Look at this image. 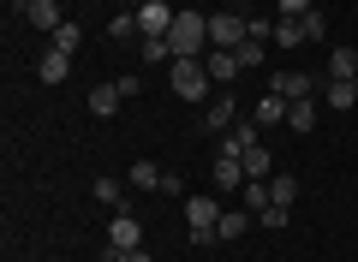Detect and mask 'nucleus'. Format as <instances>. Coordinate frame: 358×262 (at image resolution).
<instances>
[{"label":"nucleus","mask_w":358,"mask_h":262,"mask_svg":"<svg viewBox=\"0 0 358 262\" xmlns=\"http://www.w3.org/2000/svg\"><path fill=\"white\" fill-rule=\"evenodd\" d=\"M24 6H30V0H13V18H24Z\"/></svg>","instance_id":"34"},{"label":"nucleus","mask_w":358,"mask_h":262,"mask_svg":"<svg viewBox=\"0 0 358 262\" xmlns=\"http://www.w3.org/2000/svg\"><path fill=\"white\" fill-rule=\"evenodd\" d=\"M239 209H251V214H263L268 209V203H275V197H268V179H245V191H239Z\"/></svg>","instance_id":"25"},{"label":"nucleus","mask_w":358,"mask_h":262,"mask_svg":"<svg viewBox=\"0 0 358 262\" xmlns=\"http://www.w3.org/2000/svg\"><path fill=\"white\" fill-rule=\"evenodd\" d=\"M120 108H126V89H120V78H108V84L90 89V113H96V119H114Z\"/></svg>","instance_id":"10"},{"label":"nucleus","mask_w":358,"mask_h":262,"mask_svg":"<svg viewBox=\"0 0 358 262\" xmlns=\"http://www.w3.org/2000/svg\"><path fill=\"white\" fill-rule=\"evenodd\" d=\"M126 36H143V30H138V13H120L114 24H108V42H126Z\"/></svg>","instance_id":"28"},{"label":"nucleus","mask_w":358,"mask_h":262,"mask_svg":"<svg viewBox=\"0 0 358 262\" xmlns=\"http://www.w3.org/2000/svg\"><path fill=\"white\" fill-rule=\"evenodd\" d=\"M167 42H173V60H209V18L179 6V18H173V30H167Z\"/></svg>","instance_id":"2"},{"label":"nucleus","mask_w":358,"mask_h":262,"mask_svg":"<svg viewBox=\"0 0 358 262\" xmlns=\"http://www.w3.org/2000/svg\"><path fill=\"white\" fill-rule=\"evenodd\" d=\"M36 78H42V84H66V78H72V54H66V48H48V54L36 60Z\"/></svg>","instance_id":"15"},{"label":"nucleus","mask_w":358,"mask_h":262,"mask_svg":"<svg viewBox=\"0 0 358 262\" xmlns=\"http://www.w3.org/2000/svg\"><path fill=\"white\" fill-rule=\"evenodd\" d=\"M299 30H305V42H322V36H329V18H322L317 6H310V13L299 18Z\"/></svg>","instance_id":"29"},{"label":"nucleus","mask_w":358,"mask_h":262,"mask_svg":"<svg viewBox=\"0 0 358 262\" xmlns=\"http://www.w3.org/2000/svg\"><path fill=\"white\" fill-rule=\"evenodd\" d=\"M233 119H239V101L221 89V96H209V108H203V131H233Z\"/></svg>","instance_id":"11"},{"label":"nucleus","mask_w":358,"mask_h":262,"mask_svg":"<svg viewBox=\"0 0 358 262\" xmlns=\"http://www.w3.org/2000/svg\"><path fill=\"white\" fill-rule=\"evenodd\" d=\"M90 197L102 203V209H126V179H96V185H90Z\"/></svg>","instance_id":"19"},{"label":"nucleus","mask_w":358,"mask_h":262,"mask_svg":"<svg viewBox=\"0 0 358 262\" xmlns=\"http://www.w3.org/2000/svg\"><path fill=\"white\" fill-rule=\"evenodd\" d=\"M257 125H287V96H275V89H263L257 96V113H251Z\"/></svg>","instance_id":"17"},{"label":"nucleus","mask_w":358,"mask_h":262,"mask_svg":"<svg viewBox=\"0 0 358 262\" xmlns=\"http://www.w3.org/2000/svg\"><path fill=\"white\" fill-rule=\"evenodd\" d=\"M245 179H275V155H268L263 143H251V150H245Z\"/></svg>","instance_id":"20"},{"label":"nucleus","mask_w":358,"mask_h":262,"mask_svg":"<svg viewBox=\"0 0 358 262\" xmlns=\"http://www.w3.org/2000/svg\"><path fill=\"white\" fill-rule=\"evenodd\" d=\"M251 226H257L251 209H221V238H245Z\"/></svg>","instance_id":"22"},{"label":"nucleus","mask_w":358,"mask_h":262,"mask_svg":"<svg viewBox=\"0 0 358 262\" xmlns=\"http://www.w3.org/2000/svg\"><path fill=\"white\" fill-rule=\"evenodd\" d=\"M268 42H275V48H299V42H305L299 18H281V13H275V30H268Z\"/></svg>","instance_id":"24"},{"label":"nucleus","mask_w":358,"mask_h":262,"mask_svg":"<svg viewBox=\"0 0 358 262\" xmlns=\"http://www.w3.org/2000/svg\"><path fill=\"white\" fill-rule=\"evenodd\" d=\"M143 66H173V42L167 36H143Z\"/></svg>","instance_id":"26"},{"label":"nucleus","mask_w":358,"mask_h":262,"mask_svg":"<svg viewBox=\"0 0 358 262\" xmlns=\"http://www.w3.org/2000/svg\"><path fill=\"white\" fill-rule=\"evenodd\" d=\"M310 6H317V0H275V13H281V18H305Z\"/></svg>","instance_id":"33"},{"label":"nucleus","mask_w":358,"mask_h":262,"mask_svg":"<svg viewBox=\"0 0 358 262\" xmlns=\"http://www.w3.org/2000/svg\"><path fill=\"white\" fill-rule=\"evenodd\" d=\"M126 185H138V191H167V197H179V179H173V173H162L155 161H131V167H126Z\"/></svg>","instance_id":"6"},{"label":"nucleus","mask_w":358,"mask_h":262,"mask_svg":"<svg viewBox=\"0 0 358 262\" xmlns=\"http://www.w3.org/2000/svg\"><path fill=\"white\" fill-rule=\"evenodd\" d=\"M143 245V221L131 209H114V221H108V250H138Z\"/></svg>","instance_id":"7"},{"label":"nucleus","mask_w":358,"mask_h":262,"mask_svg":"<svg viewBox=\"0 0 358 262\" xmlns=\"http://www.w3.org/2000/svg\"><path fill=\"white\" fill-rule=\"evenodd\" d=\"M209 78H215V84H233V78H239V60H233V54L227 48H209Z\"/></svg>","instance_id":"21"},{"label":"nucleus","mask_w":358,"mask_h":262,"mask_svg":"<svg viewBox=\"0 0 358 262\" xmlns=\"http://www.w3.org/2000/svg\"><path fill=\"white\" fill-rule=\"evenodd\" d=\"M78 42H84V30H78L72 18H66V24L54 30V48H66V54H78Z\"/></svg>","instance_id":"30"},{"label":"nucleus","mask_w":358,"mask_h":262,"mask_svg":"<svg viewBox=\"0 0 358 262\" xmlns=\"http://www.w3.org/2000/svg\"><path fill=\"white\" fill-rule=\"evenodd\" d=\"M167 89H173L179 101H203L209 89H215V78H209L203 60H173L167 66Z\"/></svg>","instance_id":"3"},{"label":"nucleus","mask_w":358,"mask_h":262,"mask_svg":"<svg viewBox=\"0 0 358 262\" xmlns=\"http://www.w3.org/2000/svg\"><path fill=\"white\" fill-rule=\"evenodd\" d=\"M329 78H358V48L352 42H341V48L329 54Z\"/></svg>","instance_id":"23"},{"label":"nucleus","mask_w":358,"mask_h":262,"mask_svg":"<svg viewBox=\"0 0 358 262\" xmlns=\"http://www.w3.org/2000/svg\"><path fill=\"white\" fill-rule=\"evenodd\" d=\"M322 108L352 113L358 108V78H329V84H322Z\"/></svg>","instance_id":"12"},{"label":"nucleus","mask_w":358,"mask_h":262,"mask_svg":"<svg viewBox=\"0 0 358 262\" xmlns=\"http://www.w3.org/2000/svg\"><path fill=\"white\" fill-rule=\"evenodd\" d=\"M317 96H299V101H287V131H299V138H305V131H317Z\"/></svg>","instance_id":"14"},{"label":"nucleus","mask_w":358,"mask_h":262,"mask_svg":"<svg viewBox=\"0 0 358 262\" xmlns=\"http://www.w3.org/2000/svg\"><path fill=\"white\" fill-rule=\"evenodd\" d=\"M209 185L227 197V191H245V161L239 155H215V167H209Z\"/></svg>","instance_id":"9"},{"label":"nucleus","mask_w":358,"mask_h":262,"mask_svg":"<svg viewBox=\"0 0 358 262\" xmlns=\"http://www.w3.org/2000/svg\"><path fill=\"white\" fill-rule=\"evenodd\" d=\"M263 54H268V36H245L239 48H233V60H239V72H257V66H263Z\"/></svg>","instance_id":"18"},{"label":"nucleus","mask_w":358,"mask_h":262,"mask_svg":"<svg viewBox=\"0 0 358 262\" xmlns=\"http://www.w3.org/2000/svg\"><path fill=\"white\" fill-rule=\"evenodd\" d=\"M131 13H138V30H143V36H167L173 18H179V6H167V0H138Z\"/></svg>","instance_id":"5"},{"label":"nucleus","mask_w":358,"mask_h":262,"mask_svg":"<svg viewBox=\"0 0 358 262\" xmlns=\"http://www.w3.org/2000/svg\"><path fill=\"white\" fill-rule=\"evenodd\" d=\"M268 89L287 96V101H299V96H317L322 78H317V72H275V78H268Z\"/></svg>","instance_id":"8"},{"label":"nucleus","mask_w":358,"mask_h":262,"mask_svg":"<svg viewBox=\"0 0 358 262\" xmlns=\"http://www.w3.org/2000/svg\"><path fill=\"white\" fill-rule=\"evenodd\" d=\"M185 238H192L197 250L221 245V197H185Z\"/></svg>","instance_id":"1"},{"label":"nucleus","mask_w":358,"mask_h":262,"mask_svg":"<svg viewBox=\"0 0 358 262\" xmlns=\"http://www.w3.org/2000/svg\"><path fill=\"white\" fill-rule=\"evenodd\" d=\"M287 214H293V209H281V203H268V209L257 214V226H268V233H281V226H287Z\"/></svg>","instance_id":"31"},{"label":"nucleus","mask_w":358,"mask_h":262,"mask_svg":"<svg viewBox=\"0 0 358 262\" xmlns=\"http://www.w3.org/2000/svg\"><path fill=\"white\" fill-rule=\"evenodd\" d=\"M257 143V119H233V131H221V143H215V155H239L245 161V150Z\"/></svg>","instance_id":"13"},{"label":"nucleus","mask_w":358,"mask_h":262,"mask_svg":"<svg viewBox=\"0 0 358 262\" xmlns=\"http://www.w3.org/2000/svg\"><path fill=\"white\" fill-rule=\"evenodd\" d=\"M24 24H36V30H48V36H54L66 18H60V6H54V0H30V6H24Z\"/></svg>","instance_id":"16"},{"label":"nucleus","mask_w":358,"mask_h":262,"mask_svg":"<svg viewBox=\"0 0 358 262\" xmlns=\"http://www.w3.org/2000/svg\"><path fill=\"white\" fill-rule=\"evenodd\" d=\"M268 197L281 203V209H293V203H299V179H281V173H275V179H268Z\"/></svg>","instance_id":"27"},{"label":"nucleus","mask_w":358,"mask_h":262,"mask_svg":"<svg viewBox=\"0 0 358 262\" xmlns=\"http://www.w3.org/2000/svg\"><path fill=\"white\" fill-rule=\"evenodd\" d=\"M102 262H155V256L150 245H138V250H102Z\"/></svg>","instance_id":"32"},{"label":"nucleus","mask_w":358,"mask_h":262,"mask_svg":"<svg viewBox=\"0 0 358 262\" xmlns=\"http://www.w3.org/2000/svg\"><path fill=\"white\" fill-rule=\"evenodd\" d=\"M251 36V18H239V13H209V48H239V42Z\"/></svg>","instance_id":"4"}]
</instances>
